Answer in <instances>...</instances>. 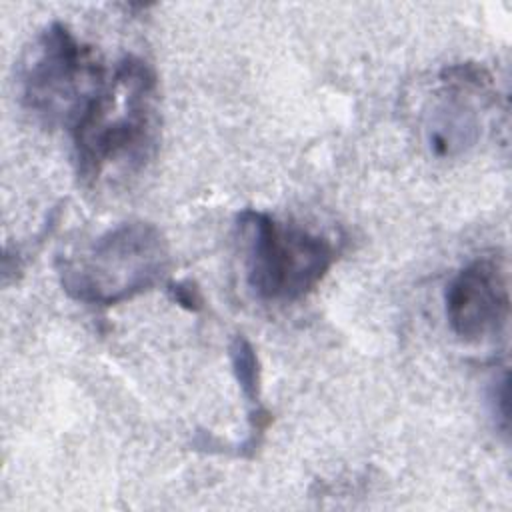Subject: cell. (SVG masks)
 Masks as SVG:
<instances>
[{
	"instance_id": "9",
	"label": "cell",
	"mask_w": 512,
	"mask_h": 512,
	"mask_svg": "<svg viewBox=\"0 0 512 512\" xmlns=\"http://www.w3.org/2000/svg\"><path fill=\"white\" fill-rule=\"evenodd\" d=\"M508 374L504 372L500 380H494L492 390H490V404H492V414L494 418H500L502 430L508 426Z\"/></svg>"
},
{
	"instance_id": "8",
	"label": "cell",
	"mask_w": 512,
	"mask_h": 512,
	"mask_svg": "<svg viewBox=\"0 0 512 512\" xmlns=\"http://www.w3.org/2000/svg\"><path fill=\"white\" fill-rule=\"evenodd\" d=\"M166 292L174 304H178L180 308H184L188 312H200L204 308V296H202L198 284L192 280L168 282Z\"/></svg>"
},
{
	"instance_id": "6",
	"label": "cell",
	"mask_w": 512,
	"mask_h": 512,
	"mask_svg": "<svg viewBox=\"0 0 512 512\" xmlns=\"http://www.w3.org/2000/svg\"><path fill=\"white\" fill-rule=\"evenodd\" d=\"M442 100L430 114L428 144L440 158H452L478 140L480 122L474 98L494 100L492 74L474 62L446 66L440 76Z\"/></svg>"
},
{
	"instance_id": "1",
	"label": "cell",
	"mask_w": 512,
	"mask_h": 512,
	"mask_svg": "<svg viewBox=\"0 0 512 512\" xmlns=\"http://www.w3.org/2000/svg\"><path fill=\"white\" fill-rule=\"evenodd\" d=\"M158 132V76L144 58L126 54L70 128L78 178L92 186L110 168H142Z\"/></svg>"
},
{
	"instance_id": "3",
	"label": "cell",
	"mask_w": 512,
	"mask_h": 512,
	"mask_svg": "<svg viewBox=\"0 0 512 512\" xmlns=\"http://www.w3.org/2000/svg\"><path fill=\"white\" fill-rule=\"evenodd\" d=\"M236 228L244 246L246 284L264 302L306 298L336 262L338 250L328 236L282 224L268 212L244 208Z\"/></svg>"
},
{
	"instance_id": "2",
	"label": "cell",
	"mask_w": 512,
	"mask_h": 512,
	"mask_svg": "<svg viewBox=\"0 0 512 512\" xmlns=\"http://www.w3.org/2000/svg\"><path fill=\"white\" fill-rule=\"evenodd\" d=\"M168 266L170 250L160 228L130 220L60 256L56 274L68 298L88 306H114L154 288Z\"/></svg>"
},
{
	"instance_id": "5",
	"label": "cell",
	"mask_w": 512,
	"mask_h": 512,
	"mask_svg": "<svg viewBox=\"0 0 512 512\" xmlns=\"http://www.w3.org/2000/svg\"><path fill=\"white\" fill-rule=\"evenodd\" d=\"M444 314L450 332L466 344L498 338L510 318L504 260L480 256L468 262L446 286Z\"/></svg>"
},
{
	"instance_id": "7",
	"label": "cell",
	"mask_w": 512,
	"mask_h": 512,
	"mask_svg": "<svg viewBox=\"0 0 512 512\" xmlns=\"http://www.w3.org/2000/svg\"><path fill=\"white\" fill-rule=\"evenodd\" d=\"M228 358L232 366V374L240 388L242 398L248 404V434L238 444V456L254 458L260 448L268 426L272 424V412L262 404V374L260 360L250 344V340L242 334H236L228 344Z\"/></svg>"
},
{
	"instance_id": "4",
	"label": "cell",
	"mask_w": 512,
	"mask_h": 512,
	"mask_svg": "<svg viewBox=\"0 0 512 512\" xmlns=\"http://www.w3.org/2000/svg\"><path fill=\"white\" fill-rule=\"evenodd\" d=\"M108 74L94 46L78 40L66 24L52 22L20 62V102L42 126L70 130Z\"/></svg>"
}]
</instances>
